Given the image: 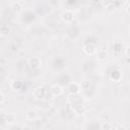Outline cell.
Instances as JSON below:
<instances>
[{
  "mask_svg": "<svg viewBox=\"0 0 130 130\" xmlns=\"http://www.w3.org/2000/svg\"><path fill=\"white\" fill-rule=\"evenodd\" d=\"M57 84L59 85H65V84H69L71 81V76L67 73H62L60 75H58V77L56 78Z\"/></svg>",
  "mask_w": 130,
  "mask_h": 130,
  "instance_id": "obj_1",
  "label": "cell"
},
{
  "mask_svg": "<svg viewBox=\"0 0 130 130\" xmlns=\"http://www.w3.org/2000/svg\"><path fill=\"white\" fill-rule=\"evenodd\" d=\"M66 66V60L62 57H56L53 61V68L56 70H61Z\"/></svg>",
  "mask_w": 130,
  "mask_h": 130,
  "instance_id": "obj_2",
  "label": "cell"
},
{
  "mask_svg": "<svg viewBox=\"0 0 130 130\" xmlns=\"http://www.w3.org/2000/svg\"><path fill=\"white\" fill-rule=\"evenodd\" d=\"M69 103L73 106H78V105H83V98L77 93V94H70V96L68 98Z\"/></svg>",
  "mask_w": 130,
  "mask_h": 130,
  "instance_id": "obj_3",
  "label": "cell"
},
{
  "mask_svg": "<svg viewBox=\"0 0 130 130\" xmlns=\"http://www.w3.org/2000/svg\"><path fill=\"white\" fill-rule=\"evenodd\" d=\"M61 18H62L63 21L67 22V23H70V22H72L73 19H74V13H73V11H71L70 9H66V10H64V11L62 12Z\"/></svg>",
  "mask_w": 130,
  "mask_h": 130,
  "instance_id": "obj_4",
  "label": "cell"
},
{
  "mask_svg": "<svg viewBox=\"0 0 130 130\" xmlns=\"http://www.w3.org/2000/svg\"><path fill=\"white\" fill-rule=\"evenodd\" d=\"M110 78L113 80V81H115V82H119V81H121V79H122V71L120 70V69H118V68H114L111 72H110Z\"/></svg>",
  "mask_w": 130,
  "mask_h": 130,
  "instance_id": "obj_5",
  "label": "cell"
},
{
  "mask_svg": "<svg viewBox=\"0 0 130 130\" xmlns=\"http://www.w3.org/2000/svg\"><path fill=\"white\" fill-rule=\"evenodd\" d=\"M80 89H81L80 85L76 82H70L67 86V90L70 94H77V93H79Z\"/></svg>",
  "mask_w": 130,
  "mask_h": 130,
  "instance_id": "obj_6",
  "label": "cell"
},
{
  "mask_svg": "<svg viewBox=\"0 0 130 130\" xmlns=\"http://www.w3.org/2000/svg\"><path fill=\"white\" fill-rule=\"evenodd\" d=\"M96 51L95 49V45L93 43H86L84 46H83V52L86 54V55H92L94 54Z\"/></svg>",
  "mask_w": 130,
  "mask_h": 130,
  "instance_id": "obj_7",
  "label": "cell"
},
{
  "mask_svg": "<svg viewBox=\"0 0 130 130\" xmlns=\"http://www.w3.org/2000/svg\"><path fill=\"white\" fill-rule=\"evenodd\" d=\"M50 92L52 93L53 96H59V95L62 94V92H63V88H62L61 85H59V84L56 83V84H53V85L51 86V88H50Z\"/></svg>",
  "mask_w": 130,
  "mask_h": 130,
  "instance_id": "obj_8",
  "label": "cell"
},
{
  "mask_svg": "<svg viewBox=\"0 0 130 130\" xmlns=\"http://www.w3.org/2000/svg\"><path fill=\"white\" fill-rule=\"evenodd\" d=\"M46 91H47L46 87H44V86H39V87H37V88L34 90L32 94H34V96H35L36 99H44Z\"/></svg>",
  "mask_w": 130,
  "mask_h": 130,
  "instance_id": "obj_9",
  "label": "cell"
},
{
  "mask_svg": "<svg viewBox=\"0 0 130 130\" xmlns=\"http://www.w3.org/2000/svg\"><path fill=\"white\" fill-rule=\"evenodd\" d=\"M67 35H68V37L70 38V39H76L78 36H79V27L78 26H76V25H73V26H71L68 30H67Z\"/></svg>",
  "mask_w": 130,
  "mask_h": 130,
  "instance_id": "obj_10",
  "label": "cell"
},
{
  "mask_svg": "<svg viewBox=\"0 0 130 130\" xmlns=\"http://www.w3.org/2000/svg\"><path fill=\"white\" fill-rule=\"evenodd\" d=\"M35 18H36V14H35L32 11H26V12L23 14L22 21H23V22H26V23H29V22H31L32 20H35Z\"/></svg>",
  "mask_w": 130,
  "mask_h": 130,
  "instance_id": "obj_11",
  "label": "cell"
},
{
  "mask_svg": "<svg viewBox=\"0 0 130 130\" xmlns=\"http://www.w3.org/2000/svg\"><path fill=\"white\" fill-rule=\"evenodd\" d=\"M28 65L31 69H38L41 66V60L38 57H32L28 61Z\"/></svg>",
  "mask_w": 130,
  "mask_h": 130,
  "instance_id": "obj_12",
  "label": "cell"
},
{
  "mask_svg": "<svg viewBox=\"0 0 130 130\" xmlns=\"http://www.w3.org/2000/svg\"><path fill=\"white\" fill-rule=\"evenodd\" d=\"M11 9L13 12L15 13H19L22 11V6L20 4V2H12L11 3Z\"/></svg>",
  "mask_w": 130,
  "mask_h": 130,
  "instance_id": "obj_13",
  "label": "cell"
},
{
  "mask_svg": "<svg viewBox=\"0 0 130 130\" xmlns=\"http://www.w3.org/2000/svg\"><path fill=\"white\" fill-rule=\"evenodd\" d=\"M72 111H73L74 114H76V115H82V114H84V112H85L83 105L73 106V107H72Z\"/></svg>",
  "mask_w": 130,
  "mask_h": 130,
  "instance_id": "obj_14",
  "label": "cell"
},
{
  "mask_svg": "<svg viewBox=\"0 0 130 130\" xmlns=\"http://www.w3.org/2000/svg\"><path fill=\"white\" fill-rule=\"evenodd\" d=\"M11 32V28L8 26V25H6V24H4V25H1L0 26V35L1 36H8L9 34Z\"/></svg>",
  "mask_w": 130,
  "mask_h": 130,
  "instance_id": "obj_15",
  "label": "cell"
},
{
  "mask_svg": "<svg viewBox=\"0 0 130 130\" xmlns=\"http://www.w3.org/2000/svg\"><path fill=\"white\" fill-rule=\"evenodd\" d=\"M25 119L28 121H35L37 119V113L36 111H27L25 114Z\"/></svg>",
  "mask_w": 130,
  "mask_h": 130,
  "instance_id": "obj_16",
  "label": "cell"
},
{
  "mask_svg": "<svg viewBox=\"0 0 130 130\" xmlns=\"http://www.w3.org/2000/svg\"><path fill=\"white\" fill-rule=\"evenodd\" d=\"M16 121V115L15 114H7L5 115V123H14Z\"/></svg>",
  "mask_w": 130,
  "mask_h": 130,
  "instance_id": "obj_17",
  "label": "cell"
},
{
  "mask_svg": "<svg viewBox=\"0 0 130 130\" xmlns=\"http://www.w3.org/2000/svg\"><path fill=\"white\" fill-rule=\"evenodd\" d=\"M22 85H23V84H22L21 81L15 80V81H12V83H11V88L14 89V90H18V89H21Z\"/></svg>",
  "mask_w": 130,
  "mask_h": 130,
  "instance_id": "obj_18",
  "label": "cell"
},
{
  "mask_svg": "<svg viewBox=\"0 0 130 130\" xmlns=\"http://www.w3.org/2000/svg\"><path fill=\"white\" fill-rule=\"evenodd\" d=\"M100 128H101V130H112L113 126L109 122H103L102 124H100Z\"/></svg>",
  "mask_w": 130,
  "mask_h": 130,
  "instance_id": "obj_19",
  "label": "cell"
},
{
  "mask_svg": "<svg viewBox=\"0 0 130 130\" xmlns=\"http://www.w3.org/2000/svg\"><path fill=\"white\" fill-rule=\"evenodd\" d=\"M86 130H101V128H100V124H99V123H95V122L90 123V124L87 125Z\"/></svg>",
  "mask_w": 130,
  "mask_h": 130,
  "instance_id": "obj_20",
  "label": "cell"
},
{
  "mask_svg": "<svg viewBox=\"0 0 130 130\" xmlns=\"http://www.w3.org/2000/svg\"><path fill=\"white\" fill-rule=\"evenodd\" d=\"M106 57H107V52L105 50L101 49L98 51V58L100 60H104V59H106Z\"/></svg>",
  "mask_w": 130,
  "mask_h": 130,
  "instance_id": "obj_21",
  "label": "cell"
},
{
  "mask_svg": "<svg viewBox=\"0 0 130 130\" xmlns=\"http://www.w3.org/2000/svg\"><path fill=\"white\" fill-rule=\"evenodd\" d=\"M129 47L127 46V47H125L124 49H122V54L124 55V57L126 58V59H128L129 58Z\"/></svg>",
  "mask_w": 130,
  "mask_h": 130,
  "instance_id": "obj_22",
  "label": "cell"
},
{
  "mask_svg": "<svg viewBox=\"0 0 130 130\" xmlns=\"http://www.w3.org/2000/svg\"><path fill=\"white\" fill-rule=\"evenodd\" d=\"M107 9H108V10H113V9H115V3H114V2H108Z\"/></svg>",
  "mask_w": 130,
  "mask_h": 130,
  "instance_id": "obj_23",
  "label": "cell"
},
{
  "mask_svg": "<svg viewBox=\"0 0 130 130\" xmlns=\"http://www.w3.org/2000/svg\"><path fill=\"white\" fill-rule=\"evenodd\" d=\"M114 49H115L116 51H120V50L122 49L121 44H120V43H115V44H114Z\"/></svg>",
  "mask_w": 130,
  "mask_h": 130,
  "instance_id": "obj_24",
  "label": "cell"
},
{
  "mask_svg": "<svg viewBox=\"0 0 130 130\" xmlns=\"http://www.w3.org/2000/svg\"><path fill=\"white\" fill-rule=\"evenodd\" d=\"M5 123V115H0V125Z\"/></svg>",
  "mask_w": 130,
  "mask_h": 130,
  "instance_id": "obj_25",
  "label": "cell"
},
{
  "mask_svg": "<svg viewBox=\"0 0 130 130\" xmlns=\"http://www.w3.org/2000/svg\"><path fill=\"white\" fill-rule=\"evenodd\" d=\"M116 130H127V128H125L124 126H118L116 128Z\"/></svg>",
  "mask_w": 130,
  "mask_h": 130,
  "instance_id": "obj_26",
  "label": "cell"
},
{
  "mask_svg": "<svg viewBox=\"0 0 130 130\" xmlns=\"http://www.w3.org/2000/svg\"><path fill=\"white\" fill-rule=\"evenodd\" d=\"M21 130H32L30 127H28V126H23L22 128H21Z\"/></svg>",
  "mask_w": 130,
  "mask_h": 130,
  "instance_id": "obj_27",
  "label": "cell"
},
{
  "mask_svg": "<svg viewBox=\"0 0 130 130\" xmlns=\"http://www.w3.org/2000/svg\"><path fill=\"white\" fill-rule=\"evenodd\" d=\"M3 100H4V96H3V94L0 92V103H2V102H3Z\"/></svg>",
  "mask_w": 130,
  "mask_h": 130,
  "instance_id": "obj_28",
  "label": "cell"
}]
</instances>
